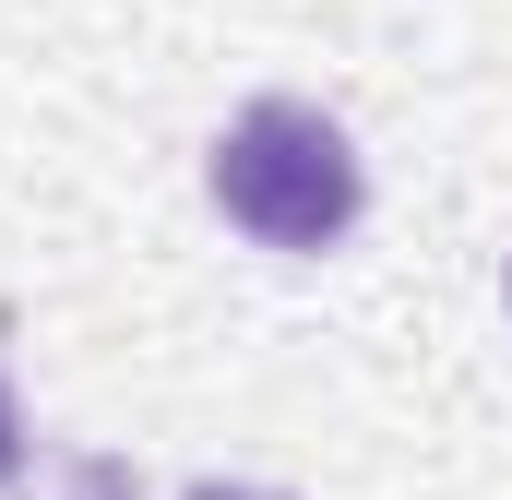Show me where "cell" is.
Segmentation results:
<instances>
[{"label": "cell", "mask_w": 512, "mask_h": 500, "mask_svg": "<svg viewBox=\"0 0 512 500\" xmlns=\"http://www.w3.org/2000/svg\"><path fill=\"white\" fill-rule=\"evenodd\" d=\"M24 465V405H12V381H0V477Z\"/></svg>", "instance_id": "obj_2"}, {"label": "cell", "mask_w": 512, "mask_h": 500, "mask_svg": "<svg viewBox=\"0 0 512 500\" xmlns=\"http://www.w3.org/2000/svg\"><path fill=\"white\" fill-rule=\"evenodd\" d=\"M203 191L262 250H334L358 227V143L322 108H298V96H262V108H239V120L215 131Z\"/></svg>", "instance_id": "obj_1"}, {"label": "cell", "mask_w": 512, "mask_h": 500, "mask_svg": "<svg viewBox=\"0 0 512 500\" xmlns=\"http://www.w3.org/2000/svg\"><path fill=\"white\" fill-rule=\"evenodd\" d=\"M191 500H286V489H239V477H203Z\"/></svg>", "instance_id": "obj_3"}]
</instances>
